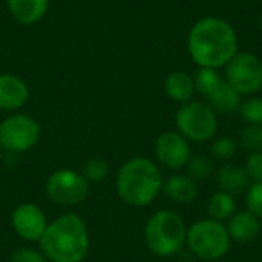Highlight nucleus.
Instances as JSON below:
<instances>
[{
    "label": "nucleus",
    "instance_id": "1",
    "mask_svg": "<svg viewBox=\"0 0 262 262\" xmlns=\"http://www.w3.org/2000/svg\"><path fill=\"white\" fill-rule=\"evenodd\" d=\"M187 51L198 68H224L238 52L235 28L221 17H203L189 31Z\"/></svg>",
    "mask_w": 262,
    "mask_h": 262
},
{
    "label": "nucleus",
    "instance_id": "2",
    "mask_svg": "<svg viewBox=\"0 0 262 262\" xmlns=\"http://www.w3.org/2000/svg\"><path fill=\"white\" fill-rule=\"evenodd\" d=\"M40 247L52 262H81L89 250L86 224L74 213L61 215L46 227Z\"/></svg>",
    "mask_w": 262,
    "mask_h": 262
},
{
    "label": "nucleus",
    "instance_id": "3",
    "mask_svg": "<svg viewBox=\"0 0 262 262\" xmlns=\"http://www.w3.org/2000/svg\"><path fill=\"white\" fill-rule=\"evenodd\" d=\"M163 184L160 169L147 158L126 161L117 175V192L120 198L135 207L149 206L163 190Z\"/></svg>",
    "mask_w": 262,
    "mask_h": 262
},
{
    "label": "nucleus",
    "instance_id": "4",
    "mask_svg": "<svg viewBox=\"0 0 262 262\" xmlns=\"http://www.w3.org/2000/svg\"><path fill=\"white\" fill-rule=\"evenodd\" d=\"M186 223L172 210H160L154 213L144 227V241L149 250L163 258L178 253L186 244Z\"/></svg>",
    "mask_w": 262,
    "mask_h": 262
},
{
    "label": "nucleus",
    "instance_id": "5",
    "mask_svg": "<svg viewBox=\"0 0 262 262\" xmlns=\"http://www.w3.org/2000/svg\"><path fill=\"white\" fill-rule=\"evenodd\" d=\"M230 243L227 227L210 218L201 220L187 229L186 244L190 253L203 261H220L229 252Z\"/></svg>",
    "mask_w": 262,
    "mask_h": 262
},
{
    "label": "nucleus",
    "instance_id": "6",
    "mask_svg": "<svg viewBox=\"0 0 262 262\" xmlns=\"http://www.w3.org/2000/svg\"><path fill=\"white\" fill-rule=\"evenodd\" d=\"M178 132L193 143L212 140L218 130V117L215 111L203 101H189L181 104L175 115Z\"/></svg>",
    "mask_w": 262,
    "mask_h": 262
},
{
    "label": "nucleus",
    "instance_id": "7",
    "mask_svg": "<svg viewBox=\"0 0 262 262\" xmlns=\"http://www.w3.org/2000/svg\"><path fill=\"white\" fill-rule=\"evenodd\" d=\"M224 80L241 95L252 97L262 89V60L252 52H236L224 66Z\"/></svg>",
    "mask_w": 262,
    "mask_h": 262
},
{
    "label": "nucleus",
    "instance_id": "8",
    "mask_svg": "<svg viewBox=\"0 0 262 262\" xmlns=\"http://www.w3.org/2000/svg\"><path fill=\"white\" fill-rule=\"evenodd\" d=\"M38 137V123L25 114L11 115L0 124V146L8 152H26L35 146Z\"/></svg>",
    "mask_w": 262,
    "mask_h": 262
},
{
    "label": "nucleus",
    "instance_id": "9",
    "mask_svg": "<svg viewBox=\"0 0 262 262\" xmlns=\"http://www.w3.org/2000/svg\"><path fill=\"white\" fill-rule=\"evenodd\" d=\"M46 192L55 204L75 206L88 196L89 187L83 173L71 169H61L49 177Z\"/></svg>",
    "mask_w": 262,
    "mask_h": 262
},
{
    "label": "nucleus",
    "instance_id": "10",
    "mask_svg": "<svg viewBox=\"0 0 262 262\" xmlns=\"http://www.w3.org/2000/svg\"><path fill=\"white\" fill-rule=\"evenodd\" d=\"M157 160L172 170H180L186 167L192 157V149L189 141L180 132H164L155 141Z\"/></svg>",
    "mask_w": 262,
    "mask_h": 262
},
{
    "label": "nucleus",
    "instance_id": "11",
    "mask_svg": "<svg viewBox=\"0 0 262 262\" xmlns=\"http://www.w3.org/2000/svg\"><path fill=\"white\" fill-rule=\"evenodd\" d=\"M12 227L23 239L40 241L48 223L40 207L34 204H21L12 213Z\"/></svg>",
    "mask_w": 262,
    "mask_h": 262
},
{
    "label": "nucleus",
    "instance_id": "12",
    "mask_svg": "<svg viewBox=\"0 0 262 262\" xmlns=\"http://www.w3.org/2000/svg\"><path fill=\"white\" fill-rule=\"evenodd\" d=\"M226 227H227L230 239L236 243H243V244L255 241L259 236L262 229L261 220H258L249 210L235 212Z\"/></svg>",
    "mask_w": 262,
    "mask_h": 262
},
{
    "label": "nucleus",
    "instance_id": "13",
    "mask_svg": "<svg viewBox=\"0 0 262 262\" xmlns=\"http://www.w3.org/2000/svg\"><path fill=\"white\" fill-rule=\"evenodd\" d=\"M29 91L23 80L11 74L0 75V109L14 111L21 107L28 100Z\"/></svg>",
    "mask_w": 262,
    "mask_h": 262
},
{
    "label": "nucleus",
    "instance_id": "14",
    "mask_svg": "<svg viewBox=\"0 0 262 262\" xmlns=\"http://www.w3.org/2000/svg\"><path fill=\"white\" fill-rule=\"evenodd\" d=\"M216 184L220 190L227 192L230 195H238L243 193L250 187V178L246 172L244 167H239L236 164H223L216 173H215Z\"/></svg>",
    "mask_w": 262,
    "mask_h": 262
},
{
    "label": "nucleus",
    "instance_id": "15",
    "mask_svg": "<svg viewBox=\"0 0 262 262\" xmlns=\"http://www.w3.org/2000/svg\"><path fill=\"white\" fill-rule=\"evenodd\" d=\"M163 192L177 204H189L195 201L198 195V186L196 181L189 175H172L163 184Z\"/></svg>",
    "mask_w": 262,
    "mask_h": 262
},
{
    "label": "nucleus",
    "instance_id": "16",
    "mask_svg": "<svg viewBox=\"0 0 262 262\" xmlns=\"http://www.w3.org/2000/svg\"><path fill=\"white\" fill-rule=\"evenodd\" d=\"M166 94L177 103H189L195 95V83L193 77L184 71H173L167 75L164 83Z\"/></svg>",
    "mask_w": 262,
    "mask_h": 262
},
{
    "label": "nucleus",
    "instance_id": "17",
    "mask_svg": "<svg viewBox=\"0 0 262 262\" xmlns=\"http://www.w3.org/2000/svg\"><path fill=\"white\" fill-rule=\"evenodd\" d=\"M243 97L224 80L223 84L207 98V104L215 111V114L232 115L239 111Z\"/></svg>",
    "mask_w": 262,
    "mask_h": 262
},
{
    "label": "nucleus",
    "instance_id": "18",
    "mask_svg": "<svg viewBox=\"0 0 262 262\" xmlns=\"http://www.w3.org/2000/svg\"><path fill=\"white\" fill-rule=\"evenodd\" d=\"M8 8L17 21L32 25L45 15L48 0H8Z\"/></svg>",
    "mask_w": 262,
    "mask_h": 262
},
{
    "label": "nucleus",
    "instance_id": "19",
    "mask_svg": "<svg viewBox=\"0 0 262 262\" xmlns=\"http://www.w3.org/2000/svg\"><path fill=\"white\" fill-rule=\"evenodd\" d=\"M235 212H236V201L233 195L220 190L210 196L207 204V213L210 220L223 223L230 220Z\"/></svg>",
    "mask_w": 262,
    "mask_h": 262
},
{
    "label": "nucleus",
    "instance_id": "20",
    "mask_svg": "<svg viewBox=\"0 0 262 262\" xmlns=\"http://www.w3.org/2000/svg\"><path fill=\"white\" fill-rule=\"evenodd\" d=\"M223 81L224 78L220 74V69L213 68H198V71L193 75L195 91L206 98H209L223 84Z\"/></svg>",
    "mask_w": 262,
    "mask_h": 262
},
{
    "label": "nucleus",
    "instance_id": "21",
    "mask_svg": "<svg viewBox=\"0 0 262 262\" xmlns=\"http://www.w3.org/2000/svg\"><path fill=\"white\" fill-rule=\"evenodd\" d=\"M186 169H187V175L195 181L209 180L215 173L213 160L206 155H192L186 164Z\"/></svg>",
    "mask_w": 262,
    "mask_h": 262
},
{
    "label": "nucleus",
    "instance_id": "22",
    "mask_svg": "<svg viewBox=\"0 0 262 262\" xmlns=\"http://www.w3.org/2000/svg\"><path fill=\"white\" fill-rule=\"evenodd\" d=\"M239 144L250 154L262 152V124H246L239 132Z\"/></svg>",
    "mask_w": 262,
    "mask_h": 262
},
{
    "label": "nucleus",
    "instance_id": "23",
    "mask_svg": "<svg viewBox=\"0 0 262 262\" xmlns=\"http://www.w3.org/2000/svg\"><path fill=\"white\" fill-rule=\"evenodd\" d=\"M236 149H238V143L233 137H220L213 140L210 146V155L216 161L229 163L235 157Z\"/></svg>",
    "mask_w": 262,
    "mask_h": 262
},
{
    "label": "nucleus",
    "instance_id": "24",
    "mask_svg": "<svg viewBox=\"0 0 262 262\" xmlns=\"http://www.w3.org/2000/svg\"><path fill=\"white\" fill-rule=\"evenodd\" d=\"M238 112L246 124H262V98L249 97L241 103Z\"/></svg>",
    "mask_w": 262,
    "mask_h": 262
},
{
    "label": "nucleus",
    "instance_id": "25",
    "mask_svg": "<svg viewBox=\"0 0 262 262\" xmlns=\"http://www.w3.org/2000/svg\"><path fill=\"white\" fill-rule=\"evenodd\" d=\"M109 173V166L107 161L103 158H91L86 166H84V178L91 180V181H103Z\"/></svg>",
    "mask_w": 262,
    "mask_h": 262
},
{
    "label": "nucleus",
    "instance_id": "26",
    "mask_svg": "<svg viewBox=\"0 0 262 262\" xmlns=\"http://www.w3.org/2000/svg\"><path fill=\"white\" fill-rule=\"evenodd\" d=\"M247 210L262 221V183H253L246 193Z\"/></svg>",
    "mask_w": 262,
    "mask_h": 262
},
{
    "label": "nucleus",
    "instance_id": "27",
    "mask_svg": "<svg viewBox=\"0 0 262 262\" xmlns=\"http://www.w3.org/2000/svg\"><path fill=\"white\" fill-rule=\"evenodd\" d=\"M250 181L253 183H262V152L258 154H250L246 166H244Z\"/></svg>",
    "mask_w": 262,
    "mask_h": 262
},
{
    "label": "nucleus",
    "instance_id": "28",
    "mask_svg": "<svg viewBox=\"0 0 262 262\" xmlns=\"http://www.w3.org/2000/svg\"><path fill=\"white\" fill-rule=\"evenodd\" d=\"M11 262H46V256L34 249L21 247L12 253Z\"/></svg>",
    "mask_w": 262,
    "mask_h": 262
},
{
    "label": "nucleus",
    "instance_id": "29",
    "mask_svg": "<svg viewBox=\"0 0 262 262\" xmlns=\"http://www.w3.org/2000/svg\"><path fill=\"white\" fill-rule=\"evenodd\" d=\"M259 29H261V32H262V15L259 17Z\"/></svg>",
    "mask_w": 262,
    "mask_h": 262
},
{
    "label": "nucleus",
    "instance_id": "30",
    "mask_svg": "<svg viewBox=\"0 0 262 262\" xmlns=\"http://www.w3.org/2000/svg\"><path fill=\"white\" fill-rule=\"evenodd\" d=\"M213 262H226V261H221V259H220V261H213Z\"/></svg>",
    "mask_w": 262,
    "mask_h": 262
},
{
    "label": "nucleus",
    "instance_id": "31",
    "mask_svg": "<svg viewBox=\"0 0 262 262\" xmlns=\"http://www.w3.org/2000/svg\"><path fill=\"white\" fill-rule=\"evenodd\" d=\"M0 158H2V152H0Z\"/></svg>",
    "mask_w": 262,
    "mask_h": 262
},
{
    "label": "nucleus",
    "instance_id": "32",
    "mask_svg": "<svg viewBox=\"0 0 262 262\" xmlns=\"http://www.w3.org/2000/svg\"><path fill=\"white\" fill-rule=\"evenodd\" d=\"M258 2H261V3H262V0H258Z\"/></svg>",
    "mask_w": 262,
    "mask_h": 262
}]
</instances>
